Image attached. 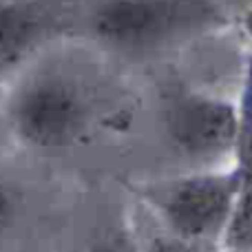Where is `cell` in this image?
<instances>
[{
	"label": "cell",
	"instance_id": "6da1fadb",
	"mask_svg": "<svg viewBox=\"0 0 252 252\" xmlns=\"http://www.w3.org/2000/svg\"><path fill=\"white\" fill-rule=\"evenodd\" d=\"M208 13L204 0H111L97 11L100 38L122 47H144L173 35Z\"/></svg>",
	"mask_w": 252,
	"mask_h": 252
},
{
	"label": "cell",
	"instance_id": "7a4b0ae2",
	"mask_svg": "<svg viewBox=\"0 0 252 252\" xmlns=\"http://www.w3.org/2000/svg\"><path fill=\"white\" fill-rule=\"evenodd\" d=\"M237 192L235 177H190L166 190L161 213L177 239L201 244L226 228Z\"/></svg>",
	"mask_w": 252,
	"mask_h": 252
},
{
	"label": "cell",
	"instance_id": "3957f363",
	"mask_svg": "<svg viewBox=\"0 0 252 252\" xmlns=\"http://www.w3.org/2000/svg\"><path fill=\"white\" fill-rule=\"evenodd\" d=\"M13 120L20 135L31 144L56 148L78 137L84 124V104L71 84L44 78L20 93Z\"/></svg>",
	"mask_w": 252,
	"mask_h": 252
},
{
	"label": "cell",
	"instance_id": "277c9868",
	"mask_svg": "<svg viewBox=\"0 0 252 252\" xmlns=\"http://www.w3.org/2000/svg\"><path fill=\"white\" fill-rule=\"evenodd\" d=\"M173 142L192 157L223 153L237 137L235 109L215 100H188L173 109L168 118Z\"/></svg>",
	"mask_w": 252,
	"mask_h": 252
},
{
	"label": "cell",
	"instance_id": "5b68a950",
	"mask_svg": "<svg viewBox=\"0 0 252 252\" xmlns=\"http://www.w3.org/2000/svg\"><path fill=\"white\" fill-rule=\"evenodd\" d=\"M38 20L25 7H0V73L9 71L29 53L38 38Z\"/></svg>",
	"mask_w": 252,
	"mask_h": 252
},
{
	"label": "cell",
	"instance_id": "8992f818",
	"mask_svg": "<svg viewBox=\"0 0 252 252\" xmlns=\"http://www.w3.org/2000/svg\"><path fill=\"white\" fill-rule=\"evenodd\" d=\"M226 246L232 252H252V182H246L237 192L226 223Z\"/></svg>",
	"mask_w": 252,
	"mask_h": 252
},
{
	"label": "cell",
	"instance_id": "52a82bcc",
	"mask_svg": "<svg viewBox=\"0 0 252 252\" xmlns=\"http://www.w3.org/2000/svg\"><path fill=\"white\" fill-rule=\"evenodd\" d=\"M151 252H210L206 246L197 244V241H186V239H161L151 248Z\"/></svg>",
	"mask_w": 252,
	"mask_h": 252
},
{
	"label": "cell",
	"instance_id": "ba28073f",
	"mask_svg": "<svg viewBox=\"0 0 252 252\" xmlns=\"http://www.w3.org/2000/svg\"><path fill=\"white\" fill-rule=\"evenodd\" d=\"M9 219H11V199H9V192L4 190V186L0 184V232L4 230Z\"/></svg>",
	"mask_w": 252,
	"mask_h": 252
},
{
	"label": "cell",
	"instance_id": "9c48e42d",
	"mask_svg": "<svg viewBox=\"0 0 252 252\" xmlns=\"http://www.w3.org/2000/svg\"><path fill=\"white\" fill-rule=\"evenodd\" d=\"M244 175L246 182H252V130L244 142Z\"/></svg>",
	"mask_w": 252,
	"mask_h": 252
},
{
	"label": "cell",
	"instance_id": "30bf717a",
	"mask_svg": "<svg viewBox=\"0 0 252 252\" xmlns=\"http://www.w3.org/2000/svg\"><path fill=\"white\" fill-rule=\"evenodd\" d=\"M91 252H124V250L115 248V246H97V248H93Z\"/></svg>",
	"mask_w": 252,
	"mask_h": 252
},
{
	"label": "cell",
	"instance_id": "8fae6325",
	"mask_svg": "<svg viewBox=\"0 0 252 252\" xmlns=\"http://www.w3.org/2000/svg\"><path fill=\"white\" fill-rule=\"evenodd\" d=\"M230 252H232V250H230Z\"/></svg>",
	"mask_w": 252,
	"mask_h": 252
}]
</instances>
